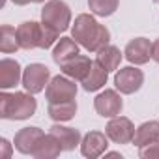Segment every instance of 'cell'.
<instances>
[{
    "instance_id": "obj_24",
    "label": "cell",
    "mask_w": 159,
    "mask_h": 159,
    "mask_svg": "<svg viewBox=\"0 0 159 159\" xmlns=\"http://www.w3.org/2000/svg\"><path fill=\"white\" fill-rule=\"evenodd\" d=\"M139 155L142 159H159V139L140 146L139 148Z\"/></svg>"
},
{
    "instance_id": "obj_26",
    "label": "cell",
    "mask_w": 159,
    "mask_h": 159,
    "mask_svg": "<svg viewBox=\"0 0 159 159\" xmlns=\"http://www.w3.org/2000/svg\"><path fill=\"white\" fill-rule=\"evenodd\" d=\"M152 60L159 64V39L152 41Z\"/></svg>"
},
{
    "instance_id": "obj_18",
    "label": "cell",
    "mask_w": 159,
    "mask_h": 159,
    "mask_svg": "<svg viewBox=\"0 0 159 159\" xmlns=\"http://www.w3.org/2000/svg\"><path fill=\"white\" fill-rule=\"evenodd\" d=\"M107 79H109V71H107L101 64H98V62L94 60L90 73L86 75V79H84L81 84H83V88H84L86 92H98V90H101V88L107 84Z\"/></svg>"
},
{
    "instance_id": "obj_27",
    "label": "cell",
    "mask_w": 159,
    "mask_h": 159,
    "mask_svg": "<svg viewBox=\"0 0 159 159\" xmlns=\"http://www.w3.org/2000/svg\"><path fill=\"white\" fill-rule=\"evenodd\" d=\"M11 2L15 6H26V4H30V0H11Z\"/></svg>"
},
{
    "instance_id": "obj_28",
    "label": "cell",
    "mask_w": 159,
    "mask_h": 159,
    "mask_svg": "<svg viewBox=\"0 0 159 159\" xmlns=\"http://www.w3.org/2000/svg\"><path fill=\"white\" fill-rule=\"evenodd\" d=\"M105 157H122V153H118V152H105Z\"/></svg>"
},
{
    "instance_id": "obj_7",
    "label": "cell",
    "mask_w": 159,
    "mask_h": 159,
    "mask_svg": "<svg viewBox=\"0 0 159 159\" xmlns=\"http://www.w3.org/2000/svg\"><path fill=\"white\" fill-rule=\"evenodd\" d=\"M105 133H107L109 140H112L114 144H129V142H133V137H135V125L129 118L118 114L109 120Z\"/></svg>"
},
{
    "instance_id": "obj_8",
    "label": "cell",
    "mask_w": 159,
    "mask_h": 159,
    "mask_svg": "<svg viewBox=\"0 0 159 159\" xmlns=\"http://www.w3.org/2000/svg\"><path fill=\"white\" fill-rule=\"evenodd\" d=\"M17 39L23 51L41 49L43 39V25L36 21H25L17 26Z\"/></svg>"
},
{
    "instance_id": "obj_12",
    "label": "cell",
    "mask_w": 159,
    "mask_h": 159,
    "mask_svg": "<svg viewBox=\"0 0 159 159\" xmlns=\"http://www.w3.org/2000/svg\"><path fill=\"white\" fill-rule=\"evenodd\" d=\"M43 135H45V133H43V129H39V127H23V129H19V131L15 133L13 146H15V150H17L19 153H23V155H32L34 150H36V146H38V142L41 140Z\"/></svg>"
},
{
    "instance_id": "obj_16",
    "label": "cell",
    "mask_w": 159,
    "mask_h": 159,
    "mask_svg": "<svg viewBox=\"0 0 159 159\" xmlns=\"http://www.w3.org/2000/svg\"><path fill=\"white\" fill-rule=\"evenodd\" d=\"M79 47H81V45H79L73 38H60L56 41L54 49H52V60H54V64L62 66L69 58L81 54V52H79Z\"/></svg>"
},
{
    "instance_id": "obj_21",
    "label": "cell",
    "mask_w": 159,
    "mask_h": 159,
    "mask_svg": "<svg viewBox=\"0 0 159 159\" xmlns=\"http://www.w3.org/2000/svg\"><path fill=\"white\" fill-rule=\"evenodd\" d=\"M96 62L101 64L109 73H111V71H116V69L120 67V62H122V52H120V49L114 47V45H105L103 49L98 51Z\"/></svg>"
},
{
    "instance_id": "obj_19",
    "label": "cell",
    "mask_w": 159,
    "mask_h": 159,
    "mask_svg": "<svg viewBox=\"0 0 159 159\" xmlns=\"http://www.w3.org/2000/svg\"><path fill=\"white\" fill-rule=\"evenodd\" d=\"M47 114L54 122H69L77 114V101H66V103H49Z\"/></svg>"
},
{
    "instance_id": "obj_15",
    "label": "cell",
    "mask_w": 159,
    "mask_h": 159,
    "mask_svg": "<svg viewBox=\"0 0 159 159\" xmlns=\"http://www.w3.org/2000/svg\"><path fill=\"white\" fill-rule=\"evenodd\" d=\"M49 133H52V135L58 139V142H60V146H62L64 152H73L77 146H81V140H83L81 131H79V129L62 125L60 122H56V124L49 129Z\"/></svg>"
},
{
    "instance_id": "obj_25",
    "label": "cell",
    "mask_w": 159,
    "mask_h": 159,
    "mask_svg": "<svg viewBox=\"0 0 159 159\" xmlns=\"http://www.w3.org/2000/svg\"><path fill=\"white\" fill-rule=\"evenodd\" d=\"M13 144H10L8 139H0V157H4V159H10L11 153H13Z\"/></svg>"
},
{
    "instance_id": "obj_4",
    "label": "cell",
    "mask_w": 159,
    "mask_h": 159,
    "mask_svg": "<svg viewBox=\"0 0 159 159\" xmlns=\"http://www.w3.org/2000/svg\"><path fill=\"white\" fill-rule=\"evenodd\" d=\"M75 98H77L75 79H71L64 73L52 77L47 84V88H45L47 103H66V101H73Z\"/></svg>"
},
{
    "instance_id": "obj_2",
    "label": "cell",
    "mask_w": 159,
    "mask_h": 159,
    "mask_svg": "<svg viewBox=\"0 0 159 159\" xmlns=\"http://www.w3.org/2000/svg\"><path fill=\"white\" fill-rule=\"evenodd\" d=\"M38 101L30 92H2L0 94V118L28 120L36 114Z\"/></svg>"
},
{
    "instance_id": "obj_13",
    "label": "cell",
    "mask_w": 159,
    "mask_h": 159,
    "mask_svg": "<svg viewBox=\"0 0 159 159\" xmlns=\"http://www.w3.org/2000/svg\"><path fill=\"white\" fill-rule=\"evenodd\" d=\"M21 81H23L21 64L13 58H2L0 60V88L2 90L15 88Z\"/></svg>"
},
{
    "instance_id": "obj_29",
    "label": "cell",
    "mask_w": 159,
    "mask_h": 159,
    "mask_svg": "<svg viewBox=\"0 0 159 159\" xmlns=\"http://www.w3.org/2000/svg\"><path fill=\"white\" fill-rule=\"evenodd\" d=\"M32 4H43V2H47V0H30Z\"/></svg>"
},
{
    "instance_id": "obj_17",
    "label": "cell",
    "mask_w": 159,
    "mask_h": 159,
    "mask_svg": "<svg viewBox=\"0 0 159 159\" xmlns=\"http://www.w3.org/2000/svg\"><path fill=\"white\" fill-rule=\"evenodd\" d=\"M62 152L64 150H62L58 139L52 133H49V135L41 137V140L38 142V146L32 153V157H36V159H52V157H58Z\"/></svg>"
},
{
    "instance_id": "obj_10",
    "label": "cell",
    "mask_w": 159,
    "mask_h": 159,
    "mask_svg": "<svg viewBox=\"0 0 159 159\" xmlns=\"http://www.w3.org/2000/svg\"><path fill=\"white\" fill-rule=\"evenodd\" d=\"M125 60L135 66H144L152 58V41L148 38H135L124 49Z\"/></svg>"
},
{
    "instance_id": "obj_1",
    "label": "cell",
    "mask_w": 159,
    "mask_h": 159,
    "mask_svg": "<svg viewBox=\"0 0 159 159\" xmlns=\"http://www.w3.org/2000/svg\"><path fill=\"white\" fill-rule=\"evenodd\" d=\"M71 38L84 47L90 52H98L111 41V32L107 26L99 25L94 15L90 13H81L75 17V23L71 26Z\"/></svg>"
},
{
    "instance_id": "obj_22",
    "label": "cell",
    "mask_w": 159,
    "mask_h": 159,
    "mask_svg": "<svg viewBox=\"0 0 159 159\" xmlns=\"http://www.w3.org/2000/svg\"><path fill=\"white\" fill-rule=\"evenodd\" d=\"M19 49H21V45L17 39V28L4 25L0 28V51L4 54H11V52H17Z\"/></svg>"
},
{
    "instance_id": "obj_14",
    "label": "cell",
    "mask_w": 159,
    "mask_h": 159,
    "mask_svg": "<svg viewBox=\"0 0 159 159\" xmlns=\"http://www.w3.org/2000/svg\"><path fill=\"white\" fill-rule=\"evenodd\" d=\"M92 64H94V62H92L88 56L77 54V56L69 58L67 62H64V64L60 66V71H62L64 75L75 79V81H81V83H83L84 79H86V75L90 73V69H92Z\"/></svg>"
},
{
    "instance_id": "obj_11",
    "label": "cell",
    "mask_w": 159,
    "mask_h": 159,
    "mask_svg": "<svg viewBox=\"0 0 159 159\" xmlns=\"http://www.w3.org/2000/svg\"><path fill=\"white\" fill-rule=\"evenodd\" d=\"M109 148V137L101 131H88L81 140V153L88 159H96L103 155Z\"/></svg>"
},
{
    "instance_id": "obj_5",
    "label": "cell",
    "mask_w": 159,
    "mask_h": 159,
    "mask_svg": "<svg viewBox=\"0 0 159 159\" xmlns=\"http://www.w3.org/2000/svg\"><path fill=\"white\" fill-rule=\"evenodd\" d=\"M49 81H51V71H49V67L45 64H38L36 62V64H28L23 69V81H21V84H23V88L26 92H30L34 96L39 94V92H43L47 88Z\"/></svg>"
},
{
    "instance_id": "obj_20",
    "label": "cell",
    "mask_w": 159,
    "mask_h": 159,
    "mask_svg": "<svg viewBox=\"0 0 159 159\" xmlns=\"http://www.w3.org/2000/svg\"><path fill=\"white\" fill-rule=\"evenodd\" d=\"M159 139V122L155 120H150V122H144L140 124L137 129H135V137H133V144L137 148L148 144V142H153Z\"/></svg>"
},
{
    "instance_id": "obj_3",
    "label": "cell",
    "mask_w": 159,
    "mask_h": 159,
    "mask_svg": "<svg viewBox=\"0 0 159 159\" xmlns=\"http://www.w3.org/2000/svg\"><path fill=\"white\" fill-rule=\"evenodd\" d=\"M41 23L47 28H51V30H54L58 34L66 32L69 28V25H71V10H69V6L64 2V0H47L43 10H41Z\"/></svg>"
},
{
    "instance_id": "obj_30",
    "label": "cell",
    "mask_w": 159,
    "mask_h": 159,
    "mask_svg": "<svg viewBox=\"0 0 159 159\" xmlns=\"http://www.w3.org/2000/svg\"><path fill=\"white\" fill-rule=\"evenodd\" d=\"M155 2H159V0H155Z\"/></svg>"
},
{
    "instance_id": "obj_9",
    "label": "cell",
    "mask_w": 159,
    "mask_h": 159,
    "mask_svg": "<svg viewBox=\"0 0 159 159\" xmlns=\"http://www.w3.org/2000/svg\"><path fill=\"white\" fill-rule=\"evenodd\" d=\"M94 109H96V112H98L99 116H103V118H114V116H118V114L122 112L124 101H122L118 90H111V88H109V90H105V92H101V94L96 96V99H94Z\"/></svg>"
},
{
    "instance_id": "obj_23",
    "label": "cell",
    "mask_w": 159,
    "mask_h": 159,
    "mask_svg": "<svg viewBox=\"0 0 159 159\" xmlns=\"http://www.w3.org/2000/svg\"><path fill=\"white\" fill-rule=\"evenodd\" d=\"M120 0H88V8L98 17H111L118 10Z\"/></svg>"
},
{
    "instance_id": "obj_6",
    "label": "cell",
    "mask_w": 159,
    "mask_h": 159,
    "mask_svg": "<svg viewBox=\"0 0 159 159\" xmlns=\"http://www.w3.org/2000/svg\"><path fill=\"white\" fill-rule=\"evenodd\" d=\"M142 84H144V73L133 66L120 67L114 73V86L124 96H131V94L139 92Z\"/></svg>"
}]
</instances>
